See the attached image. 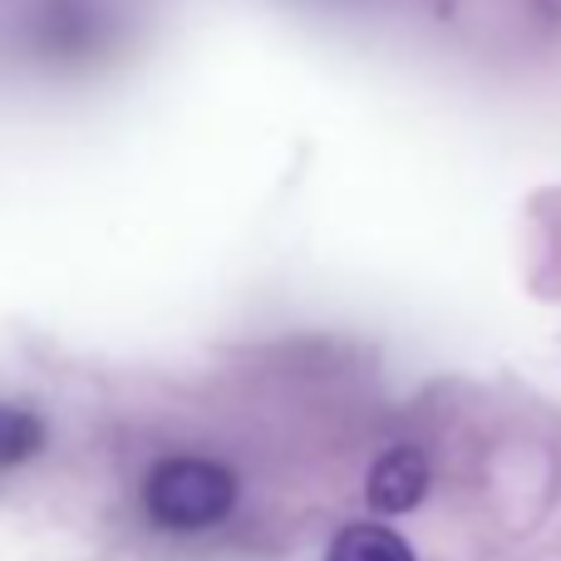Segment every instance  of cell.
Masks as SVG:
<instances>
[{
  "mask_svg": "<svg viewBox=\"0 0 561 561\" xmlns=\"http://www.w3.org/2000/svg\"><path fill=\"white\" fill-rule=\"evenodd\" d=\"M237 478L213 458H163L144 483V507L158 527L197 533L232 513Z\"/></svg>",
  "mask_w": 561,
  "mask_h": 561,
  "instance_id": "1",
  "label": "cell"
},
{
  "mask_svg": "<svg viewBox=\"0 0 561 561\" xmlns=\"http://www.w3.org/2000/svg\"><path fill=\"white\" fill-rule=\"evenodd\" d=\"M369 507L375 513H409V507L424 503L428 493V458L419 448H389V454L375 458L369 468Z\"/></svg>",
  "mask_w": 561,
  "mask_h": 561,
  "instance_id": "2",
  "label": "cell"
},
{
  "mask_svg": "<svg viewBox=\"0 0 561 561\" xmlns=\"http://www.w3.org/2000/svg\"><path fill=\"white\" fill-rule=\"evenodd\" d=\"M325 561H414V552H409V542L399 533H389V527L355 523L330 542Z\"/></svg>",
  "mask_w": 561,
  "mask_h": 561,
  "instance_id": "3",
  "label": "cell"
},
{
  "mask_svg": "<svg viewBox=\"0 0 561 561\" xmlns=\"http://www.w3.org/2000/svg\"><path fill=\"white\" fill-rule=\"evenodd\" d=\"M39 438H45V428H39L35 414L0 404V468L25 463V458L39 448Z\"/></svg>",
  "mask_w": 561,
  "mask_h": 561,
  "instance_id": "4",
  "label": "cell"
}]
</instances>
